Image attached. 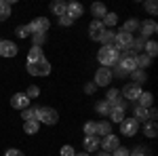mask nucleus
I'll list each match as a JSON object with an SVG mask.
<instances>
[{
    "mask_svg": "<svg viewBox=\"0 0 158 156\" xmlns=\"http://www.w3.org/2000/svg\"><path fill=\"white\" fill-rule=\"evenodd\" d=\"M120 59V51L116 47H101L97 51V61L103 65V68H112V65H116Z\"/></svg>",
    "mask_w": 158,
    "mask_h": 156,
    "instance_id": "obj_1",
    "label": "nucleus"
},
{
    "mask_svg": "<svg viewBox=\"0 0 158 156\" xmlns=\"http://www.w3.org/2000/svg\"><path fill=\"white\" fill-rule=\"evenodd\" d=\"M34 118H36L38 122H42V124H57V120H59V114H57V110L40 106V108H36V114H34Z\"/></svg>",
    "mask_w": 158,
    "mask_h": 156,
    "instance_id": "obj_2",
    "label": "nucleus"
},
{
    "mask_svg": "<svg viewBox=\"0 0 158 156\" xmlns=\"http://www.w3.org/2000/svg\"><path fill=\"white\" fill-rule=\"evenodd\" d=\"M135 44V38L133 34H127V32H116V40H114V47L118 48L120 53H127L131 51Z\"/></svg>",
    "mask_w": 158,
    "mask_h": 156,
    "instance_id": "obj_3",
    "label": "nucleus"
},
{
    "mask_svg": "<svg viewBox=\"0 0 158 156\" xmlns=\"http://www.w3.org/2000/svg\"><path fill=\"white\" fill-rule=\"evenodd\" d=\"M27 74H32V76H47V74H51L49 59H40V61H34V63H27Z\"/></svg>",
    "mask_w": 158,
    "mask_h": 156,
    "instance_id": "obj_4",
    "label": "nucleus"
},
{
    "mask_svg": "<svg viewBox=\"0 0 158 156\" xmlns=\"http://www.w3.org/2000/svg\"><path fill=\"white\" fill-rule=\"evenodd\" d=\"M118 68H120L122 74H131L137 70V59H135V55L131 53H120V59H118Z\"/></svg>",
    "mask_w": 158,
    "mask_h": 156,
    "instance_id": "obj_5",
    "label": "nucleus"
},
{
    "mask_svg": "<svg viewBox=\"0 0 158 156\" xmlns=\"http://www.w3.org/2000/svg\"><path fill=\"white\" fill-rule=\"evenodd\" d=\"M137 131H139V122L133 116L131 118H124L120 122V135H124V137H135Z\"/></svg>",
    "mask_w": 158,
    "mask_h": 156,
    "instance_id": "obj_6",
    "label": "nucleus"
},
{
    "mask_svg": "<svg viewBox=\"0 0 158 156\" xmlns=\"http://www.w3.org/2000/svg\"><path fill=\"white\" fill-rule=\"evenodd\" d=\"M120 95H122V99H127V101H137V97L141 95V86L135 84V82H129L120 89Z\"/></svg>",
    "mask_w": 158,
    "mask_h": 156,
    "instance_id": "obj_7",
    "label": "nucleus"
},
{
    "mask_svg": "<svg viewBox=\"0 0 158 156\" xmlns=\"http://www.w3.org/2000/svg\"><path fill=\"white\" fill-rule=\"evenodd\" d=\"M27 25H30V32L32 34H47L49 27H51V21L47 17H36L32 23H27Z\"/></svg>",
    "mask_w": 158,
    "mask_h": 156,
    "instance_id": "obj_8",
    "label": "nucleus"
},
{
    "mask_svg": "<svg viewBox=\"0 0 158 156\" xmlns=\"http://www.w3.org/2000/svg\"><path fill=\"white\" fill-rule=\"evenodd\" d=\"M95 86H110L112 84V70L110 68H99L95 72Z\"/></svg>",
    "mask_w": 158,
    "mask_h": 156,
    "instance_id": "obj_9",
    "label": "nucleus"
},
{
    "mask_svg": "<svg viewBox=\"0 0 158 156\" xmlns=\"http://www.w3.org/2000/svg\"><path fill=\"white\" fill-rule=\"evenodd\" d=\"M99 148H103L108 154H112L114 150H118V148H120V139H118V135H114V133L106 135V137H103V141L99 144Z\"/></svg>",
    "mask_w": 158,
    "mask_h": 156,
    "instance_id": "obj_10",
    "label": "nucleus"
},
{
    "mask_svg": "<svg viewBox=\"0 0 158 156\" xmlns=\"http://www.w3.org/2000/svg\"><path fill=\"white\" fill-rule=\"evenodd\" d=\"M103 32H106L103 23H101V21H97V19H93V21H91V25H89V36H91V40H101Z\"/></svg>",
    "mask_w": 158,
    "mask_h": 156,
    "instance_id": "obj_11",
    "label": "nucleus"
},
{
    "mask_svg": "<svg viewBox=\"0 0 158 156\" xmlns=\"http://www.w3.org/2000/svg\"><path fill=\"white\" fill-rule=\"evenodd\" d=\"M139 30H141V36L148 38V36H154V34L158 32V25H156L154 19H146V21L139 23Z\"/></svg>",
    "mask_w": 158,
    "mask_h": 156,
    "instance_id": "obj_12",
    "label": "nucleus"
},
{
    "mask_svg": "<svg viewBox=\"0 0 158 156\" xmlns=\"http://www.w3.org/2000/svg\"><path fill=\"white\" fill-rule=\"evenodd\" d=\"M17 44L11 42V40H0V55L2 57H15L17 55Z\"/></svg>",
    "mask_w": 158,
    "mask_h": 156,
    "instance_id": "obj_13",
    "label": "nucleus"
},
{
    "mask_svg": "<svg viewBox=\"0 0 158 156\" xmlns=\"http://www.w3.org/2000/svg\"><path fill=\"white\" fill-rule=\"evenodd\" d=\"M82 13H85V9H82V4L80 2H70V4H65V15L70 17V19H78V17H82Z\"/></svg>",
    "mask_w": 158,
    "mask_h": 156,
    "instance_id": "obj_14",
    "label": "nucleus"
},
{
    "mask_svg": "<svg viewBox=\"0 0 158 156\" xmlns=\"http://www.w3.org/2000/svg\"><path fill=\"white\" fill-rule=\"evenodd\" d=\"M11 108H17V110L30 108V99L25 97V93H15V95L11 97Z\"/></svg>",
    "mask_w": 158,
    "mask_h": 156,
    "instance_id": "obj_15",
    "label": "nucleus"
},
{
    "mask_svg": "<svg viewBox=\"0 0 158 156\" xmlns=\"http://www.w3.org/2000/svg\"><path fill=\"white\" fill-rule=\"evenodd\" d=\"M124 118H127V110H124V108H120V106H112V108H110L108 120H112V122H118V124H120Z\"/></svg>",
    "mask_w": 158,
    "mask_h": 156,
    "instance_id": "obj_16",
    "label": "nucleus"
},
{
    "mask_svg": "<svg viewBox=\"0 0 158 156\" xmlns=\"http://www.w3.org/2000/svg\"><path fill=\"white\" fill-rule=\"evenodd\" d=\"M99 137L97 135H89V137H85V150H86V154H91V152H97L99 150Z\"/></svg>",
    "mask_w": 158,
    "mask_h": 156,
    "instance_id": "obj_17",
    "label": "nucleus"
},
{
    "mask_svg": "<svg viewBox=\"0 0 158 156\" xmlns=\"http://www.w3.org/2000/svg\"><path fill=\"white\" fill-rule=\"evenodd\" d=\"M143 135L150 137V139H154V137L158 135V122L156 120H148V122H143Z\"/></svg>",
    "mask_w": 158,
    "mask_h": 156,
    "instance_id": "obj_18",
    "label": "nucleus"
},
{
    "mask_svg": "<svg viewBox=\"0 0 158 156\" xmlns=\"http://www.w3.org/2000/svg\"><path fill=\"white\" fill-rule=\"evenodd\" d=\"M137 101H139V106L141 108H152V103H154V95L152 93H148V91H141V95L137 97Z\"/></svg>",
    "mask_w": 158,
    "mask_h": 156,
    "instance_id": "obj_19",
    "label": "nucleus"
},
{
    "mask_svg": "<svg viewBox=\"0 0 158 156\" xmlns=\"http://www.w3.org/2000/svg\"><path fill=\"white\" fill-rule=\"evenodd\" d=\"M40 59H44L40 47H32L30 51H27V63H34V61H40Z\"/></svg>",
    "mask_w": 158,
    "mask_h": 156,
    "instance_id": "obj_20",
    "label": "nucleus"
},
{
    "mask_svg": "<svg viewBox=\"0 0 158 156\" xmlns=\"http://www.w3.org/2000/svg\"><path fill=\"white\" fill-rule=\"evenodd\" d=\"M23 131L27 135H36L40 131V122L38 120H27V122H23Z\"/></svg>",
    "mask_w": 158,
    "mask_h": 156,
    "instance_id": "obj_21",
    "label": "nucleus"
},
{
    "mask_svg": "<svg viewBox=\"0 0 158 156\" xmlns=\"http://www.w3.org/2000/svg\"><path fill=\"white\" fill-rule=\"evenodd\" d=\"M91 13H93V17H97V21H101V19L106 17L108 9H106L101 2H97V4H93V6H91Z\"/></svg>",
    "mask_w": 158,
    "mask_h": 156,
    "instance_id": "obj_22",
    "label": "nucleus"
},
{
    "mask_svg": "<svg viewBox=\"0 0 158 156\" xmlns=\"http://www.w3.org/2000/svg\"><path fill=\"white\" fill-rule=\"evenodd\" d=\"M114 40H116V32H114V30H106L103 36H101L103 47H114Z\"/></svg>",
    "mask_w": 158,
    "mask_h": 156,
    "instance_id": "obj_23",
    "label": "nucleus"
},
{
    "mask_svg": "<svg viewBox=\"0 0 158 156\" xmlns=\"http://www.w3.org/2000/svg\"><path fill=\"white\" fill-rule=\"evenodd\" d=\"M143 53H146L148 57H156V55H158V44H156V40H148L146 47H143Z\"/></svg>",
    "mask_w": 158,
    "mask_h": 156,
    "instance_id": "obj_24",
    "label": "nucleus"
},
{
    "mask_svg": "<svg viewBox=\"0 0 158 156\" xmlns=\"http://www.w3.org/2000/svg\"><path fill=\"white\" fill-rule=\"evenodd\" d=\"M110 133H112V124H110V120H101V122H97V135L106 137V135H110Z\"/></svg>",
    "mask_w": 158,
    "mask_h": 156,
    "instance_id": "obj_25",
    "label": "nucleus"
},
{
    "mask_svg": "<svg viewBox=\"0 0 158 156\" xmlns=\"http://www.w3.org/2000/svg\"><path fill=\"white\" fill-rule=\"evenodd\" d=\"M101 23H103V27H106V25H108L110 30H112V27H114V25L118 23V15H116V13H106V17H103V19H101Z\"/></svg>",
    "mask_w": 158,
    "mask_h": 156,
    "instance_id": "obj_26",
    "label": "nucleus"
},
{
    "mask_svg": "<svg viewBox=\"0 0 158 156\" xmlns=\"http://www.w3.org/2000/svg\"><path fill=\"white\" fill-rule=\"evenodd\" d=\"M133 118L137 120V122H148V108H141V106H137V108H135Z\"/></svg>",
    "mask_w": 158,
    "mask_h": 156,
    "instance_id": "obj_27",
    "label": "nucleus"
},
{
    "mask_svg": "<svg viewBox=\"0 0 158 156\" xmlns=\"http://www.w3.org/2000/svg\"><path fill=\"white\" fill-rule=\"evenodd\" d=\"M9 17H11V4L4 2V0H0V21L9 19Z\"/></svg>",
    "mask_w": 158,
    "mask_h": 156,
    "instance_id": "obj_28",
    "label": "nucleus"
},
{
    "mask_svg": "<svg viewBox=\"0 0 158 156\" xmlns=\"http://www.w3.org/2000/svg\"><path fill=\"white\" fill-rule=\"evenodd\" d=\"M139 27V21L137 19H129V21H124V25H122L120 32H127V34H133L135 30Z\"/></svg>",
    "mask_w": 158,
    "mask_h": 156,
    "instance_id": "obj_29",
    "label": "nucleus"
},
{
    "mask_svg": "<svg viewBox=\"0 0 158 156\" xmlns=\"http://www.w3.org/2000/svg\"><path fill=\"white\" fill-rule=\"evenodd\" d=\"M110 108H112V106H110L106 99L95 103V110H97V114H101V116H108V114H110Z\"/></svg>",
    "mask_w": 158,
    "mask_h": 156,
    "instance_id": "obj_30",
    "label": "nucleus"
},
{
    "mask_svg": "<svg viewBox=\"0 0 158 156\" xmlns=\"http://www.w3.org/2000/svg\"><path fill=\"white\" fill-rule=\"evenodd\" d=\"M118 97H120V91H118V89H114V86H110L108 93H106V101H108L110 106H112V103H114Z\"/></svg>",
    "mask_w": 158,
    "mask_h": 156,
    "instance_id": "obj_31",
    "label": "nucleus"
},
{
    "mask_svg": "<svg viewBox=\"0 0 158 156\" xmlns=\"http://www.w3.org/2000/svg\"><path fill=\"white\" fill-rule=\"evenodd\" d=\"M131 76H133V82H135V84H141V82L148 78L146 70H135V72H131Z\"/></svg>",
    "mask_w": 158,
    "mask_h": 156,
    "instance_id": "obj_32",
    "label": "nucleus"
},
{
    "mask_svg": "<svg viewBox=\"0 0 158 156\" xmlns=\"http://www.w3.org/2000/svg\"><path fill=\"white\" fill-rule=\"evenodd\" d=\"M51 11L55 13L57 17L65 15V2H53V4H51Z\"/></svg>",
    "mask_w": 158,
    "mask_h": 156,
    "instance_id": "obj_33",
    "label": "nucleus"
},
{
    "mask_svg": "<svg viewBox=\"0 0 158 156\" xmlns=\"http://www.w3.org/2000/svg\"><path fill=\"white\" fill-rule=\"evenodd\" d=\"M34 114H36V108L21 110V118H23V122H27V120H36V118H34Z\"/></svg>",
    "mask_w": 158,
    "mask_h": 156,
    "instance_id": "obj_34",
    "label": "nucleus"
},
{
    "mask_svg": "<svg viewBox=\"0 0 158 156\" xmlns=\"http://www.w3.org/2000/svg\"><path fill=\"white\" fill-rule=\"evenodd\" d=\"M40 95V89H38L36 84H32V86H27V91H25V97L32 101V99H36V97Z\"/></svg>",
    "mask_w": 158,
    "mask_h": 156,
    "instance_id": "obj_35",
    "label": "nucleus"
},
{
    "mask_svg": "<svg viewBox=\"0 0 158 156\" xmlns=\"http://www.w3.org/2000/svg\"><path fill=\"white\" fill-rule=\"evenodd\" d=\"M32 42H34V47H40L47 42V34H32Z\"/></svg>",
    "mask_w": 158,
    "mask_h": 156,
    "instance_id": "obj_36",
    "label": "nucleus"
},
{
    "mask_svg": "<svg viewBox=\"0 0 158 156\" xmlns=\"http://www.w3.org/2000/svg\"><path fill=\"white\" fill-rule=\"evenodd\" d=\"M15 34L19 38H27V36H32V32H30V25H19L17 30H15Z\"/></svg>",
    "mask_w": 158,
    "mask_h": 156,
    "instance_id": "obj_37",
    "label": "nucleus"
},
{
    "mask_svg": "<svg viewBox=\"0 0 158 156\" xmlns=\"http://www.w3.org/2000/svg\"><path fill=\"white\" fill-rule=\"evenodd\" d=\"M85 135H97V122H86L85 124Z\"/></svg>",
    "mask_w": 158,
    "mask_h": 156,
    "instance_id": "obj_38",
    "label": "nucleus"
},
{
    "mask_svg": "<svg viewBox=\"0 0 158 156\" xmlns=\"http://www.w3.org/2000/svg\"><path fill=\"white\" fill-rule=\"evenodd\" d=\"M59 154H61V156H74V154H76V150H74L72 145H61Z\"/></svg>",
    "mask_w": 158,
    "mask_h": 156,
    "instance_id": "obj_39",
    "label": "nucleus"
},
{
    "mask_svg": "<svg viewBox=\"0 0 158 156\" xmlns=\"http://www.w3.org/2000/svg\"><path fill=\"white\" fill-rule=\"evenodd\" d=\"M112 156H131V152H129V148H118V150H114L112 152Z\"/></svg>",
    "mask_w": 158,
    "mask_h": 156,
    "instance_id": "obj_40",
    "label": "nucleus"
},
{
    "mask_svg": "<svg viewBox=\"0 0 158 156\" xmlns=\"http://www.w3.org/2000/svg\"><path fill=\"white\" fill-rule=\"evenodd\" d=\"M146 9H148V13H150V15H156V11H158V6H156V2H154V0L146 2Z\"/></svg>",
    "mask_w": 158,
    "mask_h": 156,
    "instance_id": "obj_41",
    "label": "nucleus"
},
{
    "mask_svg": "<svg viewBox=\"0 0 158 156\" xmlns=\"http://www.w3.org/2000/svg\"><path fill=\"white\" fill-rule=\"evenodd\" d=\"M72 23H74V19H70L68 15H61V17H59V25H65V27H70Z\"/></svg>",
    "mask_w": 158,
    "mask_h": 156,
    "instance_id": "obj_42",
    "label": "nucleus"
},
{
    "mask_svg": "<svg viewBox=\"0 0 158 156\" xmlns=\"http://www.w3.org/2000/svg\"><path fill=\"white\" fill-rule=\"evenodd\" d=\"M4 156H23V152L17 150V148H9V150L4 152Z\"/></svg>",
    "mask_w": 158,
    "mask_h": 156,
    "instance_id": "obj_43",
    "label": "nucleus"
},
{
    "mask_svg": "<svg viewBox=\"0 0 158 156\" xmlns=\"http://www.w3.org/2000/svg\"><path fill=\"white\" fill-rule=\"evenodd\" d=\"M95 89H97L95 84H93V82H89V84L85 86V93H89V95H91V93H95Z\"/></svg>",
    "mask_w": 158,
    "mask_h": 156,
    "instance_id": "obj_44",
    "label": "nucleus"
},
{
    "mask_svg": "<svg viewBox=\"0 0 158 156\" xmlns=\"http://www.w3.org/2000/svg\"><path fill=\"white\" fill-rule=\"evenodd\" d=\"M131 156H148V154H143V152H139V150H135V152H131Z\"/></svg>",
    "mask_w": 158,
    "mask_h": 156,
    "instance_id": "obj_45",
    "label": "nucleus"
},
{
    "mask_svg": "<svg viewBox=\"0 0 158 156\" xmlns=\"http://www.w3.org/2000/svg\"><path fill=\"white\" fill-rule=\"evenodd\" d=\"M74 156H91V154H86V152H80V154H74Z\"/></svg>",
    "mask_w": 158,
    "mask_h": 156,
    "instance_id": "obj_46",
    "label": "nucleus"
},
{
    "mask_svg": "<svg viewBox=\"0 0 158 156\" xmlns=\"http://www.w3.org/2000/svg\"><path fill=\"white\" fill-rule=\"evenodd\" d=\"M101 156H112V154H108V152H106V154H101Z\"/></svg>",
    "mask_w": 158,
    "mask_h": 156,
    "instance_id": "obj_47",
    "label": "nucleus"
}]
</instances>
